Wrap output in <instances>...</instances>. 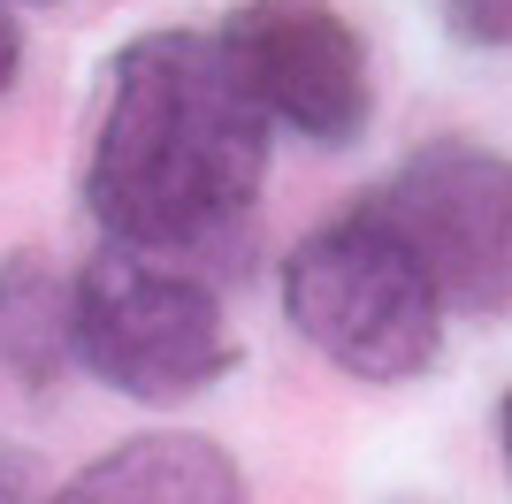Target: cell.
I'll use <instances>...</instances> for the list:
<instances>
[{
  "instance_id": "obj_5",
  "label": "cell",
  "mask_w": 512,
  "mask_h": 504,
  "mask_svg": "<svg viewBox=\"0 0 512 504\" xmlns=\"http://www.w3.org/2000/svg\"><path fill=\"white\" fill-rule=\"evenodd\" d=\"M222 54L268 123L344 146L367 123V46L329 0H245L222 23Z\"/></svg>"
},
{
  "instance_id": "obj_6",
  "label": "cell",
  "mask_w": 512,
  "mask_h": 504,
  "mask_svg": "<svg viewBox=\"0 0 512 504\" xmlns=\"http://www.w3.org/2000/svg\"><path fill=\"white\" fill-rule=\"evenodd\" d=\"M54 504H245V482L199 436H138L92 459Z\"/></svg>"
},
{
  "instance_id": "obj_7",
  "label": "cell",
  "mask_w": 512,
  "mask_h": 504,
  "mask_svg": "<svg viewBox=\"0 0 512 504\" xmlns=\"http://www.w3.org/2000/svg\"><path fill=\"white\" fill-rule=\"evenodd\" d=\"M69 344V291L39 260L0 268V352L16 359L23 375H46V359Z\"/></svg>"
},
{
  "instance_id": "obj_3",
  "label": "cell",
  "mask_w": 512,
  "mask_h": 504,
  "mask_svg": "<svg viewBox=\"0 0 512 504\" xmlns=\"http://www.w3.org/2000/svg\"><path fill=\"white\" fill-rule=\"evenodd\" d=\"M69 352L123 398L176 405L230 367L222 298L184 260L107 245L69 283Z\"/></svg>"
},
{
  "instance_id": "obj_2",
  "label": "cell",
  "mask_w": 512,
  "mask_h": 504,
  "mask_svg": "<svg viewBox=\"0 0 512 504\" xmlns=\"http://www.w3.org/2000/svg\"><path fill=\"white\" fill-rule=\"evenodd\" d=\"M283 314L314 352H329L344 375L367 382L421 375L444 336V298H436L428 268L375 207L321 222L283 260Z\"/></svg>"
},
{
  "instance_id": "obj_8",
  "label": "cell",
  "mask_w": 512,
  "mask_h": 504,
  "mask_svg": "<svg viewBox=\"0 0 512 504\" xmlns=\"http://www.w3.org/2000/svg\"><path fill=\"white\" fill-rule=\"evenodd\" d=\"M444 16L467 46H512V0H444Z\"/></svg>"
},
{
  "instance_id": "obj_10",
  "label": "cell",
  "mask_w": 512,
  "mask_h": 504,
  "mask_svg": "<svg viewBox=\"0 0 512 504\" xmlns=\"http://www.w3.org/2000/svg\"><path fill=\"white\" fill-rule=\"evenodd\" d=\"M497 436H505V466H512V398H505V413H497Z\"/></svg>"
},
{
  "instance_id": "obj_4",
  "label": "cell",
  "mask_w": 512,
  "mask_h": 504,
  "mask_svg": "<svg viewBox=\"0 0 512 504\" xmlns=\"http://www.w3.org/2000/svg\"><path fill=\"white\" fill-rule=\"evenodd\" d=\"M367 207L413 245L444 306L512 314V161L482 146H421Z\"/></svg>"
},
{
  "instance_id": "obj_1",
  "label": "cell",
  "mask_w": 512,
  "mask_h": 504,
  "mask_svg": "<svg viewBox=\"0 0 512 504\" xmlns=\"http://www.w3.org/2000/svg\"><path fill=\"white\" fill-rule=\"evenodd\" d=\"M268 176V115L237 84L222 39L146 31L107 69L85 207L115 245L192 260L253 214Z\"/></svg>"
},
{
  "instance_id": "obj_9",
  "label": "cell",
  "mask_w": 512,
  "mask_h": 504,
  "mask_svg": "<svg viewBox=\"0 0 512 504\" xmlns=\"http://www.w3.org/2000/svg\"><path fill=\"white\" fill-rule=\"evenodd\" d=\"M16 69H23V39H16V23L0 16V100H8V84H16Z\"/></svg>"
}]
</instances>
